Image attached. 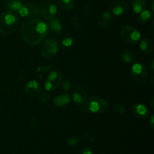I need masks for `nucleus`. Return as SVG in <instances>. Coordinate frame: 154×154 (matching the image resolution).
I'll use <instances>...</instances> for the list:
<instances>
[{"label":"nucleus","mask_w":154,"mask_h":154,"mask_svg":"<svg viewBox=\"0 0 154 154\" xmlns=\"http://www.w3.org/2000/svg\"><path fill=\"white\" fill-rule=\"evenodd\" d=\"M18 12L20 16L23 17L32 18L38 17L41 14V8L36 4L29 3L25 5H23Z\"/></svg>","instance_id":"obj_8"},{"label":"nucleus","mask_w":154,"mask_h":154,"mask_svg":"<svg viewBox=\"0 0 154 154\" xmlns=\"http://www.w3.org/2000/svg\"><path fill=\"white\" fill-rule=\"evenodd\" d=\"M139 17L138 20L141 23H146L150 20L152 18V14L150 11L144 10L141 13L139 14Z\"/></svg>","instance_id":"obj_22"},{"label":"nucleus","mask_w":154,"mask_h":154,"mask_svg":"<svg viewBox=\"0 0 154 154\" xmlns=\"http://www.w3.org/2000/svg\"><path fill=\"white\" fill-rule=\"evenodd\" d=\"M50 29L56 35H60L62 32V25L60 20L56 18L51 20V23H50Z\"/></svg>","instance_id":"obj_21"},{"label":"nucleus","mask_w":154,"mask_h":154,"mask_svg":"<svg viewBox=\"0 0 154 154\" xmlns=\"http://www.w3.org/2000/svg\"><path fill=\"white\" fill-rule=\"evenodd\" d=\"M132 114L138 119H145L149 115V110L144 105L140 103H136L132 105L131 108Z\"/></svg>","instance_id":"obj_12"},{"label":"nucleus","mask_w":154,"mask_h":154,"mask_svg":"<svg viewBox=\"0 0 154 154\" xmlns=\"http://www.w3.org/2000/svg\"><path fill=\"white\" fill-rule=\"evenodd\" d=\"M74 0H57L58 7L65 12H69L74 8Z\"/></svg>","instance_id":"obj_19"},{"label":"nucleus","mask_w":154,"mask_h":154,"mask_svg":"<svg viewBox=\"0 0 154 154\" xmlns=\"http://www.w3.org/2000/svg\"><path fill=\"white\" fill-rule=\"evenodd\" d=\"M84 105L86 110L92 114H103L108 108L107 101L96 96H90L87 99Z\"/></svg>","instance_id":"obj_3"},{"label":"nucleus","mask_w":154,"mask_h":154,"mask_svg":"<svg viewBox=\"0 0 154 154\" xmlns=\"http://www.w3.org/2000/svg\"><path fill=\"white\" fill-rule=\"evenodd\" d=\"M112 14L109 11H104L99 15L98 18V23L102 29H105L112 22Z\"/></svg>","instance_id":"obj_14"},{"label":"nucleus","mask_w":154,"mask_h":154,"mask_svg":"<svg viewBox=\"0 0 154 154\" xmlns=\"http://www.w3.org/2000/svg\"><path fill=\"white\" fill-rule=\"evenodd\" d=\"M150 66H151V72H153V60H152V61H151V63H150Z\"/></svg>","instance_id":"obj_31"},{"label":"nucleus","mask_w":154,"mask_h":154,"mask_svg":"<svg viewBox=\"0 0 154 154\" xmlns=\"http://www.w3.org/2000/svg\"><path fill=\"white\" fill-rule=\"evenodd\" d=\"M63 75L58 71L51 72L47 77L45 83V87L47 90H56L62 82Z\"/></svg>","instance_id":"obj_7"},{"label":"nucleus","mask_w":154,"mask_h":154,"mask_svg":"<svg viewBox=\"0 0 154 154\" xmlns=\"http://www.w3.org/2000/svg\"><path fill=\"white\" fill-rule=\"evenodd\" d=\"M57 13V6L50 2L44 4L41 8V14H42V17L47 20H51L52 19H54Z\"/></svg>","instance_id":"obj_10"},{"label":"nucleus","mask_w":154,"mask_h":154,"mask_svg":"<svg viewBox=\"0 0 154 154\" xmlns=\"http://www.w3.org/2000/svg\"><path fill=\"white\" fill-rule=\"evenodd\" d=\"M114 112L118 114H124L126 113V108L123 105L120 103H116L114 106Z\"/></svg>","instance_id":"obj_23"},{"label":"nucleus","mask_w":154,"mask_h":154,"mask_svg":"<svg viewBox=\"0 0 154 154\" xmlns=\"http://www.w3.org/2000/svg\"><path fill=\"white\" fill-rule=\"evenodd\" d=\"M45 1H51V0H45Z\"/></svg>","instance_id":"obj_32"},{"label":"nucleus","mask_w":154,"mask_h":154,"mask_svg":"<svg viewBox=\"0 0 154 154\" xmlns=\"http://www.w3.org/2000/svg\"><path fill=\"white\" fill-rule=\"evenodd\" d=\"M130 75L136 84L143 86L146 84L148 78V72L144 65L137 63L132 65L130 69Z\"/></svg>","instance_id":"obj_4"},{"label":"nucleus","mask_w":154,"mask_h":154,"mask_svg":"<svg viewBox=\"0 0 154 154\" xmlns=\"http://www.w3.org/2000/svg\"><path fill=\"white\" fill-rule=\"evenodd\" d=\"M63 89L66 91H68L71 89V83L69 81H65L63 83Z\"/></svg>","instance_id":"obj_28"},{"label":"nucleus","mask_w":154,"mask_h":154,"mask_svg":"<svg viewBox=\"0 0 154 154\" xmlns=\"http://www.w3.org/2000/svg\"><path fill=\"white\" fill-rule=\"evenodd\" d=\"M48 29L46 23L38 19H33L27 21L22 26L21 37L28 45H37L44 40Z\"/></svg>","instance_id":"obj_1"},{"label":"nucleus","mask_w":154,"mask_h":154,"mask_svg":"<svg viewBox=\"0 0 154 154\" xmlns=\"http://www.w3.org/2000/svg\"><path fill=\"white\" fill-rule=\"evenodd\" d=\"M59 51V44L55 39L47 38L43 41L40 47V52L42 57L47 60L54 58Z\"/></svg>","instance_id":"obj_5"},{"label":"nucleus","mask_w":154,"mask_h":154,"mask_svg":"<svg viewBox=\"0 0 154 154\" xmlns=\"http://www.w3.org/2000/svg\"><path fill=\"white\" fill-rule=\"evenodd\" d=\"M87 99V93L81 85H75L72 90V100L78 105H84Z\"/></svg>","instance_id":"obj_9"},{"label":"nucleus","mask_w":154,"mask_h":154,"mask_svg":"<svg viewBox=\"0 0 154 154\" xmlns=\"http://www.w3.org/2000/svg\"><path fill=\"white\" fill-rule=\"evenodd\" d=\"M140 48L146 54H152L154 51V45L150 39L144 38L140 42Z\"/></svg>","instance_id":"obj_16"},{"label":"nucleus","mask_w":154,"mask_h":154,"mask_svg":"<svg viewBox=\"0 0 154 154\" xmlns=\"http://www.w3.org/2000/svg\"><path fill=\"white\" fill-rule=\"evenodd\" d=\"M132 5L134 13L137 14H139L143 11L146 10V7H147L144 0H133Z\"/></svg>","instance_id":"obj_20"},{"label":"nucleus","mask_w":154,"mask_h":154,"mask_svg":"<svg viewBox=\"0 0 154 154\" xmlns=\"http://www.w3.org/2000/svg\"><path fill=\"white\" fill-rule=\"evenodd\" d=\"M78 141H79L78 138H77V137H75V136L70 137V138H68V140H67L68 144H70V145H72V146L76 145V144L78 143Z\"/></svg>","instance_id":"obj_25"},{"label":"nucleus","mask_w":154,"mask_h":154,"mask_svg":"<svg viewBox=\"0 0 154 154\" xmlns=\"http://www.w3.org/2000/svg\"><path fill=\"white\" fill-rule=\"evenodd\" d=\"M72 42L73 41H72V38H66L63 39V45L65 47H66V48H69V47H70L72 45Z\"/></svg>","instance_id":"obj_27"},{"label":"nucleus","mask_w":154,"mask_h":154,"mask_svg":"<svg viewBox=\"0 0 154 154\" xmlns=\"http://www.w3.org/2000/svg\"><path fill=\"white\" fill-rule=\"evenodd\" d=\"M153 120H154V116L152 115L151 117H150V122H149V123H150V126L152 129H154V126H153L154 121Z\"/></svg>","instance_id":"obj_30"},{"label":"nucleus","mask_w":154,"mask_h":154,"mask_svg":"<svg viewBox=\"0 0 154 154\" xmlns=\"http://www.w3.org/2000/svg\"><path fill=\"white\" fill-rule=\"evenodd\" d=\"M83 138H84V141H87V142L93 143L96 141V138H95V136H93V135H84V136H83Z\"/></svg>","instance_id":"obj_26"},{"label":"nucleus","mask_w":154,"mask_h":154,"mask_svg":"<svg viewBox=\"0 0 154 154\" xmlns=\"http://www.w3.org/2000/svg\"><path fill=\"white\" fill-rule=\"evenodd\" d=\"M25 92L29 96H37L41 92V86L38 81L32 80L25 87Z\"/></svg>","instance_id":"obj_13"},{"label":"nucleus","mask_w":154,"mask_h":154,"mask_svg":"<svg viewBox=\"0 0 154 154\" xmlns=\"http://www.w3.org/2000/svg\"><path fill=\"white\" fill-rule=\"evenodd\" d=\"M129 5L126 1L117 0L114 2L111 5V11L114 16H121L127 12Z\"/></svg>","instance_id":"obj_11"},{"label":"nucleus","mask_w":154,"mask_h":154,"mask_svg":"<svg viewBox=\"0 0 154 154\" xmlns=\"http://www.w3.org/2000/svg\"><path fill=\"white\" fill-rule=\"evenodd\" d=\"M19 24L17 16L12 11H6L0 15V33L4 35L12 34Z\"/></svg>","instance_id":"obj_2"},{"label":"nucleus","mask_w":154,"mask_h":154,"mask_svg":"<svg viewBox=\"0 0 154 154\" xmlns=\"http://www.w3.org/2000/svg\"><path fill=\"white\" fill-rule=\"evenodd\" d=\"M71 98L68 94H61L54 99V104L57 107H63L70 103Z\"/></svg>","instance_id":"obj_17"},{"label":"nucleus","mask_w":154,"mask_h":154,"mask_svg":"<svg viewBox=\"0 0 154 154\" xmlns=\"http://www.w3.org/2000/svg\"><path fill=\"white\" fill-rule=\"evenodd\" d=\"M50 95L46 92H43L39 96V101L42 103H47L50 100Z\"/></svg>","instance_id":"obj_24"},{"label":"nucleus","mask_w":154,"mask_h":154,"mask_svg":"<svg viewBox=\"0 0 154 154\" xmlns=\"http://www.w3.org/2000/svg\"><path fill=\"white\" fill-rule=\"evenodd\" d=\"M81 154H93V152H92L91 150L88 148L87 147H84L81 150Z\"/></svg>","instance_id":"obj_29"},{"label":"nucleus","mask_w":154,"mask_h":154,"mask_svg":"<svg viewBox=\"0 0 154 154\" xmlns=\"http://www.w3.org/2000/svg\"><path fill=\"white\" fill-rule=\"evenodd\" d=\"M122 38L129 44H135L141 38V33L138 29L132 26L126 25L122 27L120 30Z\"/></svg>","instance_id":"obj_6"},{"label":"nucleus","mask_w":154,"mask_h":154,"mask_svg":"<svg viewBox=\"0 0 154 154\" xmlns=\"http://www.w3.org/2000/svg\"><path fill=\"white\" fill-rule=\"evenodd\" d=\"M121 58L124 63L127 64H132L135 61V54L132 52V51L128 48H125L122 51Z\"/></svg>","instance_id":"obj_18"},{"label":"nucleus","mask_w":154,"mask_h":154,"mask_svg":"<svg viewBox=\"0 0 154 154\" xmlns=\"http://www.w3.org/2000/svg\"><path fill=\"white\" fill-rule=\"evenodd\" d=\"M4 5L9 11H19L23 6L20 0H5Z\"/></svg>","instance_id":"obj_15"}]
</instances>
